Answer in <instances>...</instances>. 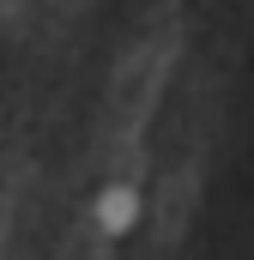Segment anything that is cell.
<instances>
[{
    "label": "cell",
    "instance_id": "obj_1",
    "mask_svg": "<svg viewBox=\"0 0 254 260\" xmlns=\"http://www.w3.org/2000/svg\"><path fill=\"white\" fill-rule=\"evenodd\" d=\"M97 212H103V224H109V230H121V224H133V212H139V200L127 194V188H109Z\"/></svg>",
    "mask_w": 254,
    "mask_h": 260
}]
</instances>
